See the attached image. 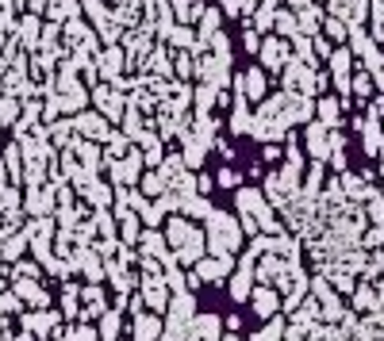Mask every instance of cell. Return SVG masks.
<instances>
[{"mask_svg": "<svg viewBox=\"0 0 384 341\" xmlns=\"http://www.w3.org/2000/svg\"><path fill=\"white\" fill-rule=\"evenodd\" d=\"M373 35L384 39V4H373Z\"/></svg>", "mask_w": 384, "mask_h": 341, "instance_id": "obj_2", "label": "cell"}, {"mask_svg": "<svg viewBox=\"0 0 384 341\" xmlns=\"http://www.w3.org/2000/svg\"><path fill=\"white\" fill-rule=\"evenodd\" d=\"M361 8H365V0H334V12L350 16V20H361Z\"/></svg>", "mask_w": 384, "mask_h": 341, "instance_id": "obj_1", "label": "cell"}, {"mask_svg": "<svg viewBox=\"0 0 384 341\" xmlns=\"http://www.w3.org/2000/svg\"><path fill=\"white\" fill-rule=\"evenodd\" d=\"M300 23H304L307 31H315V27H319V12H304V16H300Z\"/></svg>", "mask_w": 384, "mask_h": 341, "instance_id": "obj_3", "label": "cell"}, {"mask_svg": "<svg viewBox=\"0 0 384 341\" xmlns=\"http://www.w3.org/2000/svg\"><path fill=\"white\" fill-rule=\"evenodd\" d=\"M327 23H331V27H327V31H331V35H334V39H342V35H346V27H342L339 20H327Z\"/></svg>", "mask_w": 384, "mask_h": 341, "instance_id": "obj_4", "label": "cell"}]
</instances>
